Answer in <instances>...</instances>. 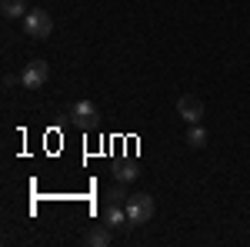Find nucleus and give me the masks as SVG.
<instances>
[{
  "mask_svg": "<svg viewBox=\"0 0 250 247\" xmlns=\"http://www.w3.org/2000/svg\"><path fill=\"white\" fill-rule=\"evenodd\" d=\"M67 117L77 124L80 131H94L97 124H100V111H97L94 100H74V104L67 107Z\"/></svg>",
  "mask_w": 250,
  "mask_h": 247,
  "instance_id": "1",
  "label": "nucleus"
},
{
  "mask_svg": "<svg viewBox=\"0 0 250 247\" xmlns=\"http://www.w3.org/2000/svg\"><path fill=\"white\" fill-rule=\"evenodd\" d=\"M23 34L34 40H47L54 34V20L47 10H27V17H23Z\"/></svg>",
  "mask_w": 250,
  "mask_h": 247,
  "instance_id": "2",
  "label": "nucleus"
},
{
  "mask_svg": "<svg viewBox=\"0 0 250 247\" xmlns=\"http://www.w3.org/2000/svg\"><path fill=\"white\" fill-rule=\"evenodd\" d=\"M127 217H130V227H140L154 217V197L150 194H134L127 197Z\"/></svg>",
  "mask_w": 250,
  "mask_h": 247,
  "instance_id": "3",
  "label": "nucleus"
},
{
  "mask_svg": "<svg viewBox=\"0 0 250 247\" xmlns=\"http://www.w3.org/2000/svg\"><path fill=\"white\" fill-rule=\"evenodd\" d=\"M47 77H50V64H47V60H30V64L20 70V87L40 90V87L47 84Z\"/></svg>",
  "mask_w": 250,
  "mask_h": 247,
  "instance_id": "4",
  "label": "nucleus"
},
{
  "mask_svg": "<svg viewBox=\"0 0 250 247\" xmlns=\"http://www.w3.org/2000/svg\"><path fill=\"white\" fill-rule=\"evenodd\" d=\"M177 114H180L184 124H200L204 114H207V107H204V100H200L197 94H184L180 100H177Z\"/></svg>",
  "mask_w": 250,
  "mask_h": 247,
  "instance_id": "5",
  "label": "nucleus"
},
{
  "mask_svg": "<svg viewBox=\"0 0 250 247\" xmlns=\"http://www.w3.org/2000/svg\"><path fill=\"white\" fill-rule=\"evenodd\" d=\"M104 224L110 230H120V227H130V217H127V207H120V204H107L104 207V217H100Z\"/></svg>",
  "mask_w": 250,
  "mask_h": 247,
  "instance_id": "6",
  "label": "nucleus"
},
{
  "mask_svg": "<svg viewBox=\"0 0 250 247\" xmlns=\"http://www.w3.org/2000/svg\"><path fill=\"white\" fill-rule=\"evenodd\" d=\"M0 14H3L7 20L27 17V0H0Z\"/></svg>",
  "mask_w": 250,
  "mask_h": 247,
  "instance_id": "7",
  "label": "nucleus"
},
{
  "mask_svg": "<svg viewBox=\"0 0 250 247\" xmlns=\"http://www.w3.org/2000/svg\"><path fill=\"white\" fill-rule=\"evenodd\" d=\"M87 244L90 247H107L110 244V227H107L104 221H100V227H90L87 230Z\"/></svg>",
  "mask_w": 250,
  "mask_h": 247,
  "instance_id": "8",
  "label": "nucleus"
},
{
  "mask_svg": "<svg viewBox=\"0 0 250 247\" xmlns=\"http://www.w3.org/2000/svg\"><path fill=\"white\" fill-rule=\"evenodd\" d=\"M187 147H193V151H200L204 144H207V131L200 127V124H190V131H187V140H184Z\"/></svg>",
  "mask_w": 250,
  "mask_h": 247,
  "instance_id": "9",
  "label": "nucleus"
},
{
  "mask_svg": "<svg viewBox=\"0 0 250 247\" xmlns=\"http://www.w3.org/2000/svg\"><path fill=\"white\" fill-rule=\"evenodd\" d=\"M117 180H120V184H130V180H137V177H140V171H137V164L134 160H127V164H120V167H117Z\"/></svg>",
  "mask_w": 250,
  "mask_h": 247,
  "instance_id": "10",
  "label": "nucleus"
},
{
  "mask_svg": "<svg viewBox=\"0 0 250 247\" xmlns=\"http://www.w3.org/2000/svg\"><path fill=\"white\" fill-rule=\"evenodd\" d=\"M124 201H127V190H124V184H120V180H117L114 187L107 190V204H124Z\"/></svg>",
  "mask_w": 250,
  "mask_h": 247,
  "instance_id": "11",
  "label": "nucleus"
}]
</instances>
